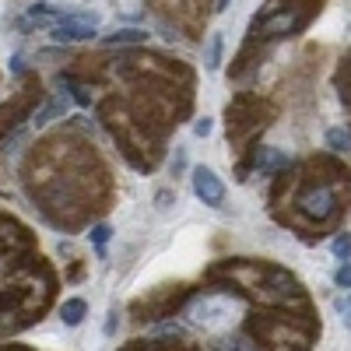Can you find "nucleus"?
<instances>
[{
    "label": "nucleus",
    "instance_id": "nucleus-1",
    "mask_svg": "<svg viewBox=\"0 0 351 351\" xmlns=\"http://www.w3.org/2000/svg\"><path fill=\"white\" fill-rule=\"evenodd\" d=\"M56 43H84V39H95V18H84V14H67L53 25L49 32Z\"/></svg>",
    "mask_w": 351,
    "mask_h": 351
},
{
    "label": "nucleus",
    "instance_id": "nucleus-2",
    "mask_svg": "<svg viewBox=\"0 0 351 351\" xmlns=\"http://www.w3.org/2000/svg\"><path fill=\"white\" fill-rule=\"evenodd\" d=\"M236 309L228 299H197L193 302V309H190V316H193V324H200V327H221L225 324V316Z\"/></svg>",
    "mask_w": 351,
    "mask_h": 351
},
{
    "label": "nucleus",
    "instance_id": "nucleus-3",
    "mask_svg": "<svg viewBox=\"0 0 351 351\" xmlns=\"http://www.w3.org/2000/svg\"><path fill=\"white\" fill-rule=\"evenodd\" d=\"M193 193L208 204V208H218V204L225 200V186H221V180H218L208 165L193 169Z\"/></svg>",
    "mask_w": 351,
    "mask_h": 351
},
{
    "label": "nucleus",
    "instance_id": "nucleus-4",
    "mask_svg": "<svg viewBox=\"0 0 351 351\" xmlns=\"http://www.w3.org/2000/svg\"><path fill=\"white\" fill-rule=\"evenodd\" d=\"M299 208L306 218H316V221H324L334 215V190L330 186H316V190H306L302 200H299Z\"/></svg>",
    "mask_w": 351,
    "mask_h": 351
},
{
    "label": "nucleus",
    "instance_id": "nucleus-5",
    "mask_svg": "<svg viewBox=\"0 0 351 351\" xmlns=\"http://www.w3.org/2000/svg\"><path fill=\"white\" fill-rule=\"evenodd\" d=\"M67 112H71V99H67V95H56V99H49L43 109H36L32 123H36V127H46V123H53V120H64Z\"/></svg>",
    "mask_w": 351,
    "mask_h": 351
},
{
    "label": "nucleus",
    "instance_id": "nucleus-6",
    "mask_svg": "<svg viewBox=\"0 0 351 351\" xmlns=\"http://www.w3.org/2000/svg\"><path fill=\"white\" fill-rule=\"evenodd\" d=\"M144 39H148L144 28H116L112 36H106V46H137Z\"/></svg>",
    "mask_w": 351,
    "mask_h": 351
},
{
    "label": "nucleus",
    "instance_id": "nucleus-7",
    "mask_svg": "<svg viewBox=\"0 0 351 351\" xmlns=\"http://www.w3.org/2000/svg\"><path fill=\"white\" fill-rule=\"evenodd\" d=\"M84 313H88L84 299H67V302L60 306V316H64V324H67V327H77L81 319H84Z\"/></svg>",
    "mask_w": 351,
    "mask_h": 351
},
{
    "label": "nucleus",
    "instance_id": "nucleus-8",
    "mask_svg": "<svg viewBox=\"0 0 351 351\" xmlns=\"http://www.w3.org/2000/svg\"><path fill=\"white\" fill-rule=\"evenodd\" d=\"M260 172H274V169H281V165H288V158L281 155V152H274V148H260Z\"/></svg>",
    "mask_w": 351,
    "mask_h": 351
},
{
    "label": "nucleus",
    "instance_id": "nucleus-9",
    "mask_svg": "<svg viewBox=\"0 0 351 351\" xmlns=\"http://www.w3.org/2000/svg\"><path fill=\"white\" fill-rule=\"evenodd\" d=\"M327 144H330V152H348L351 148V134L344 127H330L327 130Z\"/></svg>",
    "mask_w": 351,
    "mask_h": 351
},
{
    "label": "nucleus",
    "instance_id": "nucleus-10",
    "mask_svg": "<svg viewBox=\"0 0 351 351\" xmlns=\"http://www.w3.org/2000/svg\"><path fill=\"white\" fill-rule=\"evenodd\" d=\"M330 250H334L337 260H351V232H341V236H334Z\"/></svg>",
    "mask_w": 351,
    "mask_h": 351
},
{
    "label": "nucleus",
    "instance_id": "nucleus-11",
    "mask_svg": "<svg viewBox=\"0 0 351 351\" xmlns=\"http://www.w3.org/2000/svg\"><path fill=\"white\" fill-rule=\"evenodd\" d=\"M109 236H112V228H109V225H95V228H92V243H95L99 256L106 253V243H109Z\"/></svg>",
    "mask_w": 351,
    "mask_h": 351
},
{
    "label": "nucleus",
    "instance_id": "nucleus-12",
    "mask_svg": "<svg viewBox=\"0 0 351 351\" xmlns=\"http://www.w3.org/2000/svg\"><path fill=\"white\" fill-rule=\"evenodd\" d=\"M221 64V36H211V46H208V71H218Z\"/></svg>",
    "mask_w": 351,
    "mask_h": 351
},
{
    "label": "nucleus",
    "instance_id": "nucleus-13",
    "mask_svg": "<svg viewBox=\"0 0 351 351\" xmlns=\"http://www.w3.org/2000/svg\"><path fill=\"white\" fill-rule=\"evenodd\" d=\"M334 285H337V288H351V263L337 267V274H334Z\"/></svg>",
    "mask_w": 351,
    "mask_h": 351
},
{
    "label": "nucleus",
    "instance_id": "nucleus-14",
    "mask_svg": "<svg viewBox=\"0 0 351 351\" xmlns=\"http://www.w3.org/2000/svg\"><path fill=\"white\" fill-rule=\"evenodd\" d=\"M218 351H246V348H243L239 337H221V341H218Z\"/></svg>",
    "mask_w": 351,
    "mask_h": 351
},
{
    "label": "nucleus",
    "instance_id": "nucleus-15",
    "mask_svg": "<svg viewBox=\"0 0 351 351\" xmlns=\"http://www.w3.org/2000/svg\"><path fill=\"white\" fill-rule=\"evenodd\" d=\"M193 134H197V137H208V134H211V120H208V116H200V120L193 123Z\"/></svg>",
    "mask_w": 351,
    "mask_h": 351
},
{
    "label": "nucleus",
    "instance_id": "nucleus-16",
    "mask_svg": "<svg viewBox=\"0 0 351 351\" xmlns=\"http://www.w3.org/2000/svg\"><path fill=\"white\" fill-rule=\"evenodd\" d=\"M183 169H186V152L176 148V155H172V172H183Z\"/></svg>",
    "mask_w": 351,
    "mask_h": 351
},
{
    "label": "nucleus",
    "instance_id": "nucleus-17",
    "mask_svg": "<svg viewBox=\"0 0 351 351\" xmlns=\"http://www.w3.org/2000/svg\"><path fill=\"white\" fill-rule=\"evenodd\" d=\"M228 8V0H218V11H225Z\"/></svg>",
    "mask_w": 351,
    "mask_h": 351
},
{
    "label": "nucleus",
    "instance_id": "nucleus-18",
    "mask_svg": "<svg viewBox=\"0 0 351 351\" xmlns=\"http://www.w3.org/2000/svg\"><path fill=\"white\" fill-rule=\"evenodd\" d=\"M344 324H348V330H351V313H348V316H344Z\"/></svg>",
    "mask_w": 351,
    "mask_h": 351
}]
</instances>
